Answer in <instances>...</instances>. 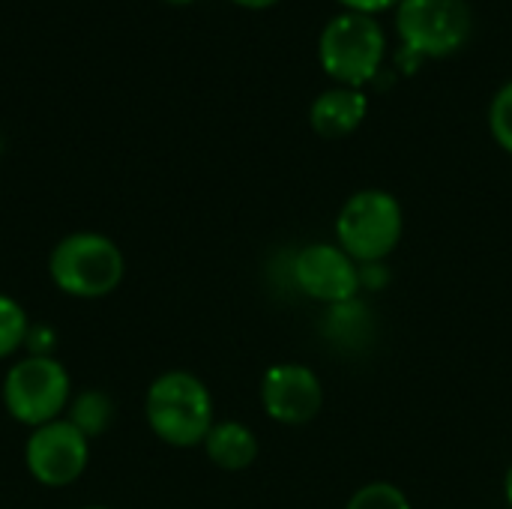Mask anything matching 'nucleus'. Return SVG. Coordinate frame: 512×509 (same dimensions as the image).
Listing matches in <instances>:
<instances>
[{"label":"nucleus","mask_w":512,"mask_h":509,"mask_svg":"<svg viewBox=\"0 0 512 509\" xmlns=\"http://www.w3.org/2000/svg\"><path fill=\"white\" fill-rule=\"evenodd\" d=\"M489 126H492L495 141L507 153H512V81L495 93L492 108H489Z\"/></svg>","instance_id":"nucleus-16"},{"label":"nucleus","mask_w":512,"mask_h":509,"mask_svg":"<svg viewBox=\"0 0 512 509\" xmlns=\"http://www.w3.org/2000/svg\"><path fill=\"white\" fill-rule=\"evenodd\" d=\"M402 207L384 189H363L345 201L336 219L339 249L360 264L384 261L402 240Z\"/></svg>","instance_id":"nucleus-4"},{"label":"nucleus","mask_w":512,"mask_h":509,"mask_svg":"<svg viewBox=\"0 0 512 509\" xmlns=\"http://www.w3.org/2000/svg\"><path fill=\"white\" fill-rule=\"evenodd\" d=\"M27 312L18 300L0 294V360L12 357L21 345H27Z\"/></svg>","instance_id":"nucleus-13"},{"label":"nucleus","mask_w":512,"mask_h":509,"mask_svg":"<svg viewBox=\"0 0 512 509\" xmlns=\"http://www.w3.org/2000/svg\"><path fill=\"white\" fill-rule=\"evenodd\" d=\"M114 420V405L105 393L99 390H90V393H81L75 402H72V411H69V423L84 432L87 438H99Z\"/></svg>","instance_id":"nucleus-12"},{"label":"nucleus","mask_w":512,"mask_h":509,"mask_svg":"<svg viewBox=\"0 0 512 509\" xmlns=\"http://www.w3.org/2000/svg\"><path fill=\"white\" fill-rule=\"evenodd\" d=\"M90 459V438L78 432L69 420H54L30 432L24 447V462L30 477L45 489L72 486Z\"/></svg>","instance_id":"nucleus-7"},{"label":"nucleus","mask_w":512,"mask_h":509,"mask_svg":"<svg viewBox=\"0 0 512 509\" xmlns=\"http://www.w3.org/2000/svg\"><path fill=\"white\" fill-rule=\"evenodd\" d=\"M366 111H369V99L363 90L333 87L312 102L309 123L321 138H345L366 120Z\"/></svg>","instance_id":"nucleus-10"},{"label":"nucleus","mask_w":512,"mask_h":509,"mask_svg":"<svg viewBox=\"0 0 512 509\" xmlns=\"http://www.w3.org/2000/svg\"><path fill=\"white\" fill-rule=\"evenodd\" d=\"M168 3H192V0H168Z\"/></svg>","instance_id":"nucleus-20"},{"label":"nucleus","mask_w":512,"mask_h":509,"mask_svg":"<svg viewBox=\"0 0 512 509\" xmlns=\"http://www.w3.org/2000/svg\"><path fill=\"white\" fill-rule=\"evenodd\" d=\"M348 12H363V15H372V12H381V9H390L393 3L399 6V0H339Z\"/></svg>","instance_id":"nucleus-17"},{"label":"nucleus","mask_w":512,"mask_h":509,"mask_svg":"<svg viewBox=\"0 0 512 509\" xmlns=\"http://www.w3.org/2000/svg\"><path fill=\"white\" fill-rule=\"evenodd\" d=\"M261 405L270 420L282 426H303L321 414L324 387L321 378L300 363H279L264 372Z\"/></svg>","instance_id":"nucleus-9"},{"label":"nucleus","mask_w":512,"mask_h":509,"mask_svg":"<svg viewBox=\"0 0 512 509\" xmlns=\"http://www.w3.org/2000/svg\"><path fill=\"white\" fill-rule=\"evenodd\" d=\"M384 30L372 15L342 12L327 21L318 39V57L324 72L342 87L360 90L369 84L384 60Z\"/></svg>","instance_id":"nucleus-3"},{"label":"nucleus","mask_w":512,"mask_h":509,"mask_svg":"<svg viewBox=\"0 0 512 509\" xmlns=\"http://www.w3.org/2000/svg\"><path fill=\"white\" fill-rule=\"evenodd\" d=\"M396 30L408 51L444 57L471 36V9L465 0H399Z\"/></svg>","instance_id":"nucleus-6"},{"label":"nucleus","mask_w":512,"mask_h":509,"mask_svg":"<svg viewBox=\"0 0 512 509\" xmlns=\"http://www.w3.org/2000/svg\"><path fill=\"white\" fill-rule=\"evenodd\" d=\"M69 372L48 354H30L3 378V405L21 426L39 429L60 420L69 405Z\"/></svg>","instance_id":"nucleus-5"},{"label":"nucleus","mask_w":512,"mask_h":509,"mask_svg":"<svg viewBox=\"0 0 512 509\" xmlns=\"http://www.w3.org/2000/svg\"><path fill=\"white\" fill-rule=\"evenodd\" d=\"M150 432L177 450L198 447L213 429V399L201 378L189 372L159 375L144 399Z\"/></svg>","instance_id":"nucleus-1"},{"label":"nucleus","mask_w":512,"mask_h":509,"mask_svg":"<svg viewBox=\"0 0 512 509\" xmlns=\"http://www.w3.org/2000/svg\"><path fill=\"white\" fill-rule=\"evenodd\" d=\"M327 333L330 339H342V342H357V339H366L369 336V321H366V309L357 303V300H348V303H339L330 309V318H327Z\"/></svg>","instance_id":"nucleus-14"},{"label":"nucleus","mask_w":512,"mask_h":509,"mask_svg":"<svg viewBox=\"0 0 512 509\" xmlns=\"http://www.w3.org/2000/svg\"><path fill=\"white\" fill-rule=\"evenodd\" d=\"M48 273L63 294L78 300H99L117 291L126 273V261L111 237L78 231L51 249Z\"/></svg>","instance_id":"nucleus-2"},{"label":"nucleus","mask_w":512,"mask_h":509,"mask_svg":"<svg viewBox=\"0 0 512 509\" xmlns=\"http://www.w3.org/2000/svg\"><path fill=\"white\" fill-rule=\"evenodd\" d=\"M207 459L222 471H243L258 459V441L249 426L243 423H213L210 435L204 438Z\"/></svg>","instance_id":"nucleus-11"},{"label":"nucleus","mask_w":512,"mask_h":509,"mask_svg":"<svg viewBox=\"0 0 512 509\" xmlns=\"http://www.w3.org/2000/svg\"><path fill=\"white\" fill-rule=\"evenodd\" d=\"M234 3L249 6V9H267V6H273V3H279V0H234Z\"/></svg>","instance_id":"nucleus-18"},{"label":"nucleus","mask_w":512,"mask_h":509,"mask_svg":"<svg viewBox=\"0 0 512 509\" xmlns=\"http://www.w3.org/2000/svg\"><path fill=\"white\" fill-rule=\"evenodd\" d=\"M291 276L306 297L330 306L348 303L360 291V270L354 258L333 243L303 246L291 261Z\"/></svg>","instance_id":"nucleus-8"},{"label":"nucleus","mask_w":512,"mask_h":509,"mask_svg":"<svg viewBox=\"0 0 512 509\" xmlns=\"http://www.w3.org/2000/svg\"><path fill=\"white\" fill-rule=\"evenodd\" d=\"M504 492H507V504L512 507V468L507 471V483H504Z\"/></svg>","instance_id":"nucleus-19"},{"label":"nucleus","mask_w":512,"mask_h":509,"mask_svg":"<svg viewBox=\"0 0 512 509\" xmlns=\"http://www.w3.org/2000/svg\"><path fill=\"white\" fill-rule=\"evenodd\" d=\"M345 509H411V504L405 492L393 483H369L360 492H354Z\"/></svg>","instance_id":"nucleus-15"},{"label":"nucleus","mask_w":512,"mask_h":509,"mask_svg":"<svg viewBox=\"0 0 512 509\" xmlns=\"http://www.w3.org/2000/svg\"><path fill=\"white\" fill-rule=\"evenodd\" d=\"M84 509H108V507H84Z\"/></svg>","instance_id":"nucleus-21"}]
</instances>
